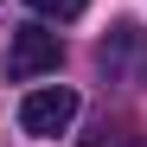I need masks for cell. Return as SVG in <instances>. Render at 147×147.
Listing matches in <instances>:
<instances>
[{"mask_svg":"<svg viewBox=\"0 0 147 147\" xmlns=\"http://www.w3.org/2000/svg\"><path fill=\"white\" fill-rule=\"evenodd\" d=\"M70 121H77V90H70V83H51V90H32L26 102H19V128H26V134H38V141L64 134Z\"/></svg>","mask_w":147,"mask_h":147,"instance_id":"cell-1","label":"cell"},{"mask_svg":"<svg viewBox=\"0 0 147 147\" xmlns=\"http://www.w3.org/2000/svg\"><path fill=\"white\" fill-rule=\"evenodd\" d=\"M58 58H64L58 32H45V26H19V32H13V51H7L13 77H51Z\"/></svg>","mask_w":147,"mask_h":147,"instance_id":"cell-2","label":"cell"},{"mask_svg":"<svg viewBox=\"0 0 147 147\" xmlns=\"http://www.w3.org/2000/svg\"><path fill=\"white\" fill-rule=\"evenodd\" d=\"M141 58V32L134 26H115L109 38H102V70H115V77H128V64Z\"/></svg>","mask_w":147,"mask_h":147,"instance_id":"cell-3","label":"cell"},{"mask_svg":"<svg viewBox=\"0 0 147 147\" xmlns=\"http://www.w3.org/2000/svg\"><path fill=\"white\" fill-rule=\"evenodd\" d=\"M26 7H32L38 19H83L90 0H26Z\"/></svg>","mask_w":147,"mask_h":147,"instance_id":"cell-4","label":"cell"}]
</instances>
